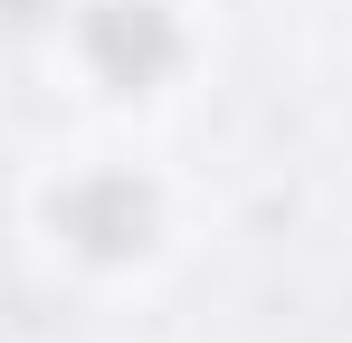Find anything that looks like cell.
<instances>
[{
  "label": "cell",
  "instance_id": "7a4b0ae2",
  "mask_svg": "<svg viewBox=\"0 0 352 343\" xmlns=\"http://www.w3.org/2000/svg\"><path fill=\"white\" fill-rule=\"evenodd\" d=\"M48 220H58L86 258H143L162 200H153V181H133V172H96V181H76V191L48 200Z\"/></svg>",
  "mask_w": 352,
  "mask_h": 343
},
{
  "label": "cell",
  "instance_id": "6da1fadb",
  "mask_svg": "<svg viewBox=\"0 0 352 343\" xmlns=\"http://www.w3.org/2000/svg\"><path fill=\"white\" fill-rule=\"evenodd\" d=\"M181 57V29L162 0H96L86 10V67L105 76V86H124V96H143V86H162Z\"/></svg>",
  "mask_w": 352,
  "mask_h": 343
}]
</instances>
